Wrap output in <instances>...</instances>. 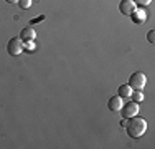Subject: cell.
I'll return each mask as SVG.
<instances>
[{
  "label": "cell",
  "instance_id": "obj_2",
  "mask_svg": "<svg viewBox=\"0 0 155 149\" xmlns=\"http://www.w3.org/2000/svg\"><path fill=\"white\" fill-rule=\"evenodd\" d=\"M145 83H147V76L143 73H132L130 74V78H129V86H130L132 89H143V86H145Z\"/></svg>",
  "mask_w": 155,
  "mask_h": 149
},
{
  "label": "cell",
  "instance_id": "obj_15",
  "mask_svg": "<svg viewBox=\"0 0 155 149\" xmlns=\"http://www.w3.org/2000/svg\"><path fill=\"white\" fill-rule=\"evenodd\" d=\"M5 2H7V3H17L18 0H5Z\"/></svg>",
  "mask_w": 155,
  "mask_h": 149
},
{
  "label": "cell",
  "instance_id": "obj_1",
  "mask_svg": "<svg viewBox=\"0 0 155 149\" xmlns=\"http://www.w3.org/2000/svg\"><path fill=\"white\" fill-rule=\"evenodd\" d=\"M125 131H127V134L130 137H140L143 136L147 131V121L143 118L140 116H132L127 119V123H125Z\"/></svg>",
  "mask_w": 155,
  "mask_h": 149
},
{
  "label": "cell",
  "instance_id": "obj_4",
  "mask_svg": "<svg viewBox=\"0 0 155 149\" xmlns=\"http://www.w3.org/2000/svg\"><path fill=\"white\" fill-rule=\"evenodd\" d=\"M119 111H120V114H122V118L129 119V118L135 116V114L139 113V103L130 101V103H127V104H122V108H120Z\"/></svg>",
  "mask_w": 155,
  "mask_h": 149
},
{
  "label": "cell",
  "instance_id": "obj_12",
  "mask_svg": "<svg viewBox=\"0 0 155 149\" xmlns=\"http://www.w3.org/2000/svg\"><path fill=\"white\" fill-rule=\"evenodd\" d=\"M132 2H134L135 5H139V7H145V5H149L152 0H132Z\"/></svg>",
  "mask_w": 155,
  "mask_h": 149
},
{
  "label": "cell",
  "instance_id": "obj_14",
  "mask_svg": "<svg viewBox=\"0 0 155 149\" xmlns=\"http://www.w3.org/2000/svg\"><path fill=\"white\" fill-rule=\"evenodd\" d=\"M23 48H28V50H33V48H35V43H33V42H25Z\"/></svg>",
  "mask_w": 155,
  "mask_h": 149
},
{
  "label": "cell",
  "instance_id": "obj_3",
  "mask_svg": "<svg viewBox=\"0 0 155 149\" xmlns=\"http://www.w3.org/2000/svg\"><path fill=\"white\" fill-rule=\"evenodd\" d=\"M7 51H8V55H12V57H17V55H20L21 51H23V43H21L20 36H18V38L13 36L12 40H8V43H7Z\"/></svg>",
  "mask_w": 155,
  "mask_h": 149
},
{
  "label": "cell",
  "instance_id": "obj_7",
  "mask_svg": "<svg viewBox=\"0 0 155 149\" xmlns=\"http://www.w3.org/2000/svg\"><path fill=\"white\" fill-rule=\"evenodd\" d=\"M122 98H120L119 95H116V96H112V98H109V101H107V108L110 111H114V113H116V111H119L120 108H122Z\"/></svg>",
  "mask_w": 155,
  "mask_h": 149
},
{
  "label": "cell",
  "instance_id": "obj_5",
  "mask_svg": "<svg viewBox=\"0 0 155 149\" xmlns=\"http://www.w3.org/2000/svg\"><path fill=\"white\" fill-rule=\"evenodd\" d=\"M135 7H137V5H135L132 0H120V3H119V12L124 13V15H127V17H130V15L135 12Z\"/></svg>",
  "mask_w": 155,
  "mask_h": 149
},
{
  "label": "cell",
  "instance_id": "obj_6",
  "mask_svg": "<svg viewBox=\"0 0 155 149\" xmlns=\"http://www.w3.org/2000/svg\"><path fill=\"white\" fill-rule=\"evenodd\" d=\"M35 38H36L35 28H31V27L21 28V32H20V40H25V42H33Z\"/></svg>",
  "mask_w": 155,
  "mask_h": 149
},
{
  "label": "cell",
  "instance_id": "obj_9",
  "mask_svg": "<svg viewBox=\"0 0 155 149\" xmlns=\"http://www.w3.org/2000/svg\"><path fill=\"white\" fill-rule=\"evenodd\" d=\"M130 98H132V101L140 103V101L143 99V93H142V89H135V91H132V93H130Z\"/></svg>",
  "mask_w": 155,
  "mask_h": 149
},
{
  "label": "cell",
  "instance_id": "obj_8",
  "mask_svg": "<svg viewBox=\"0 0 155 149\" xmlns=\"http://www.w3.org/2000/svg\"><path fill=\"white\" fill-rule=\"evenodd\" d=\"M134 91L129 85H120L119 89H117V93H119V96L120 98H130V93Z\"/></svg>",
  "mask_w": 155,
  "mask_h": 149
},
{
  "label": "cell",
  "instance_id": "obj_13",
  "mask_svg": "<svg viewBox=\"0 0 155 149\" xmlns=\"http://www.w3.org/2000/svg\"><path fill=\"white\" fill-rule=\"evenodd\" d=\"M147 38H149V42H150V43H153V42H155V40H153V38H155V32H153V30H152V32H149Z\"/></svg>",
  "mask_w": 155,
  "mask_h": 149
},
{
  "label": "cell",
  "instance_id": "obj_11",
  "mask_svg": "<svg viewBox=\"0 0 155 149\" xmlns=\"http://www.w3.org/2000/svg\"><path fill=\"white\" fill-rule=\"evenodd\" d=\"M18 7H20L21 10H27V9H30L31 7V0H18Z\"/></svg>",
  "mask_w": 155,
  "mask_h": 149
},
{
  "label": "cell",
  "instance_id": "obj_10",
  "mask_svg": "<svg viewBox=\"0 0 155 149\" xmlns=\"http://www.w3.org/2000/svg\"><path fill=\"white\" fill-rule=\"evenodd\" d=\"M130 17L134 18V20L137 22V23H140V22H143V20H145V18H147V15L143 13L142 10H139V12H134V13L130 15Z\"/></svg>",
  "mask_w": 155,
  "mask_h": 149
}]
</instances>
